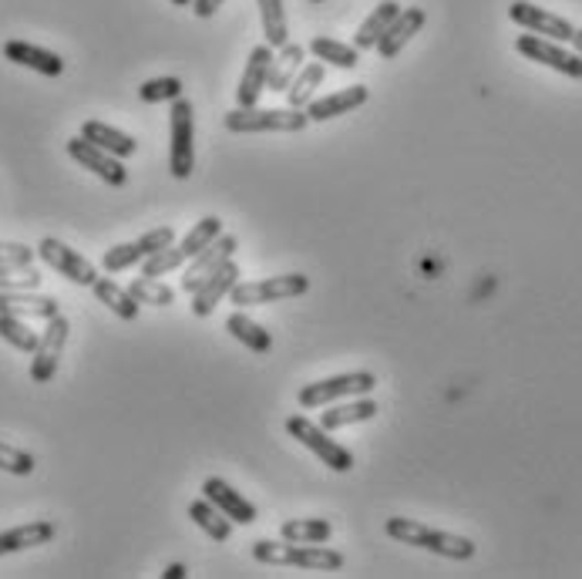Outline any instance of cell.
<instances>
[{
    "instance_id": "cell-18",
    "label": "cell",
    "mask_w": 582,
    "mask_h": 579,
    "mask_svg": "<svg viewBox=\"0 0 582 579\" xmlns=\"http://www.w3.org/2000/svg\"><path fill=\"white\" fill-rule=\"evenodd\" d=\"M371 98V88L367 85H351V88H340L327 98H314L306 105V119L310 122H327V119H337V114H347V111H357L361 105H367Z\"/></svg>"
},
{
    "instance_id": "cell-44",
    "label": "cell",
    "mask_w": 582,
    "mask_h": 579,
    "mask_svg": "<svg viewBox=\"0 0 582 579\" xmlns=\"http://www.w3.org/2000/svg\"><path fill=\"white\" fill-rule=\"evenodd\" d=\"M572 48H575V55H582V27H575L572 31V41H569Z\"/></svg>"
},
{
    "instance_id": "cell-32",
    "label": "cell",
    "mask_w": 582,
    "mask_h": 579,
    "mask_svg": "<svg viewBox=\"0 0 582 579\" xmlns=\"http://www.w3.org/2000/svg\"><path fill=\"white\" fill-rule=\"evenodd\" d=\"M310 51H314L317 61L337 64V68H343V71L357 68V61H361V51H357L354 45L334 41V37H314V41H310Z\"/></svg>"
},
{
    "instance_id": "cell-1",
    "label": "cell",
    "mask_w": 582,
    "mask_h": 579,
    "mask_svg": "<svg viewBox=\"0 0 582 579\" xmlns=\"http://www.w3.org/2000/svg\"><path fill=\"white\" fill-rule=\"evenodd\" d=\"M387 535L398 539L404 546H417V550H428L435 556H445V559H458V563H469L475 556V543L469 535H454V532H445V529H432L417 519H387Z\"/></svg>"
},
{
    "instance_id": "cell-41",
    "label": "cell",
    "mask_w": 582,
    "mask_h": 579,
    "mask_svg": "<svg viewBox=\"0 0 582 579\" xmlns=\"http://www.w3.org/2000/svg\"><path fill=\"white\" fill-rule=\"evenodd\" d=\"M34 250L24 243H0V266H31Z\"/></svg>"
},
{
    "instance_id": "cell-11",
    "label": "cell",
    "mask_w": 582,
    "mask_h": 579,
    "mask_svg": "<svg viewBox=\"0 0 582 579\" xmlns=\"http://www.w3.org/2000/svg\"><path fill=\"white\" fill-rule=\"evenodd\" d=\"M34 253L41 256L51 269H58L61 277H68L71 284H77V287H92V284L98 280V269H95L82 253H74L71 246H64V243L54 240V237H45L41 243H37Z\"/></svg>"
},
{
    "instance_id": "cell-3",
    "label": "cell",
    "mask_w": 582,
    "mask_h": 579,
    "mask_svg": "<svg viewBox=\"0 0 582 579\" xmlns=\"http://www.w3.org/2000/svg\"><path fill=\"white\" fill-rule=\"evenodd\" d=\"M222 125L237 135H259V132H303L310 125L303 108H237L229 111Z\"/></svg>"
},
{
    "instance_id": "cell-6",
    "label": "cell",
    "mask_w": 582,
    "mask_h": 579,
    "mask_svg": "<svg viewBox=\"0 0 582 579\" xmlns=\"http://www.w3.org/2000/svg\"><path fill=\"white\" fill-rule=\"evenodd\" d=\"M287 432H290V438H296L303 448L314 451L327 469H334V472H351V469H354V455L347 451L337 438H330L327 429H320V424H314L310 418H303V414L287 418Z\"/></svg>"
},
{
    "instance_id": "cell-23",
    "label": "cell",
    "mask_w": 582,
    "mask_h": 579,
    "mask_svg": "<svg viewBox=\"0 0 582 579\" xmlns=\"http://www.w3.org/2000/svg\"><path fill=\"white\" fill-rule=\"evenodd\" d=\"M377 411H380V408H377L367 395H361L357 401H347V405H334V408H327V411L320 414V429H327V432H340V429H347V424L371 421Z\"/></svg>"
},
{
    "instance_id": "cell-26",
    "label": "cell",
    "mask_w": 582,
    "mask_h": 579,
    "mask_svg": "<svg viewBox=\"0 0 582 579\" xmlns=\"http://www.w3.org/2000/svg\"><path fill=\"white\" fill-rule=\"evenodd\" d=\"M82 135H85L88 142H95L98 148L111 152V156H119V159L132 156V152L138 148L132 135H125V132H119V129H111V125H105V122H95V119L82 125Z\"/></svg>"
},
{
    "instance_id": "cell-42",
    "label": "cell",
    "mask_w": 582,
    "mask_h": 579,
    "mask_svg": "<svg viewBox=\"0 0 582 579\" xmlns=\"http://www.w3.org/2000/svg\"><path fill=\"white\" fill-rule=\"evenodd\" d=\"M222 4L226 0H192V11H196L199 17H213Z\"/></svg>"
},
{
    "instance_id": "cell-27",
    "label": "cell",
    "mask_w": 582,
    "mask_h": 579,
    "mask_svg": "<svg viewBox=\"0 0 582 579\" xmlns=\"http://www.w3.org/2000/svg\"><path fill=\"white\" fill-rule=\"evenodd\" d=\"M189 519L192 522H196L209 539H216V543H226V539H229V532H232V519L229 516H222L216 506H213V502L203 495V498H196V502H192V506H189Z\"/></svg>"
},
{
    "instance_id": "cell-31",
    "label": "cell",
    "mask_w": 582,
    "mask_h": 579,
    "mask_svg": "<svg viewBox=\"0 0 582 579\" xmlns=\"http://www.w3.org/2000/svg\"><path fill=\"white\" fill-rule=\"evenodd\" d=\"M280 535L287 543H330L334 526L327 519H290L280 526Z\"/></svg>"
},
{
    "instance_id": "cell-43",
    "label": "cell",
    "mask_w": 582,
    "mask_h": 579,
    "mask_svg": "<svg viewBox=\"0 0 582 579\" xmlns=\"http://www.w3.org/2000/svg\"><path fill=\"white\" fill-rule=\"evenodd\" d=\"M162 576H166V579H182V576H185V566H182V563H172Z\"/></svg>"
},
{
    "instance_id": "cell-25",
    "label": "cell",
    "mask_w": 582,
    "mask_h": 579,
    "mask_svg": "<svg viewBox=\"0 0 582 579\" xmlns=\"http://www.w3.org/2000/svg\"><path fill=\"white\" fill-rule=\"evenodd\" d=\"M303 68V48L287 41L280 58H274V64H269V82H266V92H277V95H287L290 82L296 79V71Z\"/></svg>"
},
{
    "instance_id": "cell-7",
    "label": "cell",
    "mask_w": 582,
    "mask_h": 579,
    "mask_svg": "<svg viewBox=\"0 0 582 579\" xmlns=\"http://www.w3.org/2000/svg\"><path fill=\"white\" fill-rule=\"evenodd\" d=\"M306 290H310V277L287 274V277H266V280L237 284L229 290V300L237 306H259V303H277V300L303 297Z\"/></svg>"
},
{
    "instance_id": "cell-46",
    "label": "cell",
    "mask_w": 582,
    "mask_h": 579,
    "mask_svg": "<svg viewBox=\"0 0 582 579\" xmlns=\"http://www.w3.org/2000/svg\"><path fill=\"white\" fill-rule=\"evenodd\" d=\"M314 4H320V0H314Z\"/></svg>"
},
{
    "instance_id": "cell-28",
    "label": "cell",
    "mask_w": 582,
    "mask_h": 579,
    "mask_svg": "<svg viewBox=\"0 0 582 579\" xmlns=\"http://www.w3.org/2000/svg\"><path fill=\"white\" fill-rule=\"evenodd\" d=\"M226 330L237 337L240 343H246L253 354H266L269 347H274V337H269V330L259 327V324H256L253 317H246V314H229Z\"/></svg>"
},
{
    "instance_id": "cell-35",
    "label": "cell",
    "mask_w": 582,
    "mask_h": 579,
    "mask_svg": "<svg viewBox=\"0 0 582 579\" xmlns=\"http://www.w3.org/2000/svg\"><path fill=\"white\" fill-rule=\"evenodd\" d=\"M129 293H132L138 303H151V306H169V303L175 300V290L166 287L159 277H138V280H132Z\"/></svg>"
},
{
    "instance_id": "cell-9",
    "label": "cell",
    "mask_w": 582,
    "mask_h": 579,
    "mask_svg": "<svg viewBox=\"0 0 582 579\" xmlns=\"http://www.w3.org/2000/svg\"><path fill=\"white\" fill-rule=\"evenodd\" d=\"M68 334H71V321L54 314L34 347V364H31V381L34 384H48L61 364V354H64V343H68Z\"/></svg>"
},
{
    "instance_id": "cell-36",
    "label": "cell",
    "mask_w": 582,
    "mask_h": 579,
    "mask_svg": "<svg viewBox=\"0 0 582 579\" xmlns=\"http://www.w3.org/2000/svg\"><path fill=\"white\" fill-rule=\"evenodd\" d=\"M142 260H145V253H142L138 240H135V243H119V246L105 250L101 266H105V274H122V269H129V266H135Z\"/></svg>"
},
{
    "instance_id": "cell-38",
    "label": "cell",
    "mask_w": 582,
    "mask_h": 579,
    "mask_svg": "<svg viewBox=\"0 0 582 579\" xmlns=\"http://www.w3.org/2000/svg\"><path fill=\"white\" fill-rule=\"evenodd\" d=\"M138 98L155 105V101H175L182 98V82L179 79H151L138 88Z\"/></svg>"
},
{
    "instance_id": "cell-21",
    "label": "cell",
    "mask_w": 582,
    "mask_h": 579,
    "mask_svg": "<svg viewBox=\"0 0 582 579\" xmlns=\"http://www.w3.org/2000/svg\"><path fill=\"white\" fill-rule=\"evenodd\" d=\"M54 539V522L48 519H37V522H24L17 529L0 532V556L8 553H21V550H34V546H45Z\"/></svg>"
},
{
    "instance_id": "cell-13",
    "label": "cell",
    "mask_w": 582,
    "mask_h": 579,
    "mask_svg": "<svg viewBox=\"0 0 582 579\" xmlns=\"http://www.w3.org/2000/svg\"><path fill=\"white\" fill-rule=\"evenodd\" d=\"M68 156H71L74 162H82L85 169H92V172H95L98 179H105L108 185H125V182H129V172H125V166L119 162V156H111V152L98 148V145L88 142L85 135H77V138L68 142Z\"/></svg>"
},
{
    "instance_id": "cell-8",
    "label": "cell",
    "mask_w": 582,
    "mask_h": 579,
    "mask_svg": "<svg viewBox=\"0 0 582 579\" xmlns=\"http://www.w3.org/2000/svg\"><path fill=\"white\" fill-rule=\"evenodd\" d=\"M516 51L525 55L529 61H538V64H546V68H553L559 74H566V79L582 82V55L566 51L559 41H549V37H538V34H519Z\"/></svg>"
},
{
    "instance_id": "cell-22",
    "label": "cell",
    "mask_w": 582,
    "mask_h": 579,
    "mask_svg": "<svg viewBox=\"0 0 582 579\" xmlns=\"http://www.w3.org/2000/svg\"><path fill=\"white\" fill-rule=\"evenodd\" d=\"M398 14H401V4H398V0H380V4L374 8V14L357 27V34H354V48H357V51H371V48H377V41L384 37V31L395 24Z\"/></svg>"
},
{
    "instance_id": "cell-12",
    "label": "cell",
    "mask_w": 582,
    "mask_h": 579,
    "mask_svg": "<svg viewBox=\"0 0 582 579\" xmlns=\"http://www.w3.org/2000/svg\"><path fill=\"white\" fill-rule=\"evenodd\" d=\"M509 17L519 27H525L529 34L549 37V41H559V45L572 41V31H575L566 17H559V14H553L546 8H535V4H529V0H516V4L509 8Z\"/></svg>"
},
{
    "instance_id": "cell-4",
    "label": "cell",
    "mask_w": 582,
    "mask_h": 579,
    "mask_svg": "<svg viewBox=\"0 0 582 579\" xmlns=\"http://www.w3.org/2000/svg\"><path fill=\"white\" fill-rule=\"evenodd\" d=\"M169 129H172V145H169V172L175 179H189L196 169V111L192 101L175 98L169 111Z\"/></svg>"
},
{
    "instance_id": "cell-39",
    "label": "cell",
    "mask_w": 582,
    "mask_h": 579,
    "mask_svg": "<svg viewBox=\"0 0 582 579\" xmlns=\"http://www.w3.org/2000/svg\"><path fill=\"white\" fill-rule=\"evenodd\" d=\"M34 455L8 445V442H0V472H11V475H31L34 472Z\"/></svg>"
},
{
    "instance_id": "cell-34",
    "label": "cell",
    "mask_w": 582,
    "mask_h": 579,
    "mask_svg": "<svg viewBox=\"0 0 582 579\" xmlns=\"http://www.w3.org/2000/svg\"><path fill=\"white\" fill-rule=\"evenodd\" d=\"M0 337H4L11 347H17V351H24V354H34L37 340H41L24 324V317H11V314H0Z\"/></svg>"
},
{
    "instance_id": "cell-45",
    "label": "cell",
    "mask_w": 582,
    "mask_h": 579,
    "mask_svg": "<svg viewBox=\"0 0 582 579\" xmlns=\"http://www.w3.org/2000/svg\"><path fill=\"white\" fill-rule=\"evenodd\" d=\"M172 4H175V8H189V4H192V0H172Z\"/></svg>"
},
{
    "instance_id": "cell-37",
    "label": "cell",
    "mask_w": 582,
    "mask_h": 579,
    "mask_svg": "<svg viewBox=\"0 0 582 579\" xmlns=\"http://www.w3.org/2000/svg\"><path fill=\"white\" fill-rule=\"evenodd\" d=\"M41 274L31 266H0V290H37Z\"/></svg>"
},
{
    "instance_id": "cell-20",
    "label": "cell",
    "mask_w": 582,
    "mask_h": 579,
    "mask_svg": "<svg viewBox=\"0 0 582 579\" xmlns=\"http://www.w3.org/2000/svg\"><path fill=\"white\" fill-rule=\"evenodd\" d=\"M4 58L14 61V64H24L37 74H45V79H58V74H64V61L61 55L54 51H45L37 45H27V41H8L4 45Z\"/></svg>"
},
{
    "instance_id": "cell-19",
    "label": "cell",
    "mask_w": 582,
    "mask_h": 579,
    "mask_svg": "<svg viewBox=\"0 0 582 579\" xmlns=\"http://www.w3.org/2000/svg\"><path fill=\"white\" fill-rule=\"evenodd\" d=\"M0 314L11 317H41L51 321L58 314V300L54 297H37L34 290H0Z\"/></svg>"
},
{
    "instance_id": "cell-14",
    "label": "cell",
    "mask_w": 582,
    "mask_h": 579,
    "mask_svg": "<svg viewBox=\"0 0 582 579\" xmlns=\"http://www.w3.org/2000/svg\"><path fill=\"white\" fill-rule=\"evenodd\" d=\"M203 495L213 502V506H216L222 516H229L232 522H237V526H253V522H256V506H253L250 498H243L226 479H216V475L206 479V482H203Z\"/></svg>"
},
{
    "instance_id": "cell-24",
    "label": "cell",
    "mask_w": 582,
    "mask_h": 579,
    "mask_svg": "<svg viewBox=\"0 0 582 579\" xmlns=\"http://www.w3.org/2000/svg\"><path fill=\"white\" fill-rule=\"evenodd\" d=\"M92 290H95L98 303H105L114 317H122V321H135V317H138V306H142V303H138L129 290H122L114 280L98 277V280L92 284Z\"/></svg>"
},
{
    "instance_id": "cell-2",
    "label": "cell",
    "mask_w": 582,
    "mask_h": 579,
    "mask_svg": "<svg viewBox=\"0 0 582 579\" xmlns=\"http://www.w3.org/2000/svg\"><path fill=\"white\" fill-rule=\"evenodd\" d=\"M253 559L266 566H296V569H314V572H334L343 566V556L324 543H287V539H263L253 543Z\"/></svg>"
},
{
    "instance_id": "cell-30",
    "label": "cell",
    "mask_w": 582,
    "mask_h": 579,
    "mask_svg": "<svg viewBox=\"0 0 582 579\" xmlns=\"http://www.w3.org/2000/svg\"><path fill=\"white\" fill-rule=\"evenodd\" d=\"M324 74H327L324 61L303 64V68L296 71V79L290 82V88H287L290 108H306L310 101H314V92H317V85L324 82Z\"/></svg>"
},
{
    "instance_id": "cell-16",
    "label": "cell",
    "mask_w": 582,
    "mask_h": 579,
    "mask_svg": "<svg viewBox=\"0 0 582 579\" xmlns=\"http://www.w3.org/2000/svg\"><path fill=\"white\" fill-rule=\"evenodd\" d=\"M424 21H428V11L424 8H404L398 17H395V24L384 31V37L377 41V55L384 58V61H395L401 51H404V45L411 41V37L424 27Z\"/></svg>"
},
{
    "instance_id": "cell-15",
    "label": "cell",
    "mask_w": 582,
    "mask_h": 579,
    "mask_svg": "<svg viewBox=\"0 0 582 579\" xmlns=\"http://www.w3.org/2000/svg\"><path fill=\"white\" fill-rule=\"evenodd\" d=\"M274 48L269 45H256L250 51V61H246V71H243V82L237 88V105L240 108H253L259 105V95L266 92V82H269V64H274Z\"/></svg>"
},
{
    "instance_id": "cell-17",
    "label": "cell",
    "mask_w": 582,
    "mask_h": 579,
    "mask_svg": "<svg viewBox=\"0 0 582 579\" xmlns=\"http://www.w3.org/2000/svg\"><path fill=\"white\" fill-rule=\"evenodd\" d=\"M240 284V266L237 263H222L216 274L192 293V314L196 317H209L213 311H216V303L222 300V297H229V290Z\"/></svg>"
},
{
    "instance_id": "cell-29",
    "label": "cell",
    "mask_w": 582,
    "mask_h": 579,
    "mask_svg": "<svg viewBox=\"0 0 582 579\" xmlns=\"http://www.w3.org/2000/svg\"><path fill=\"white\" fill-rule=\"evenodd\" d=\"M259 17H263V34L269 48H283L290 41V27H287V8L283 0H256Z\"/></svg>"
},
{
    "instance_id": "cell-10",
    "label": "cell",
    "mask_w": 582,
    "mask_h": 579,
    "mask_svg": "<svg viewBox=\"0 0 582 579\" xmlns=\"http://www.w3.org/2000/svg\"><path fill=\"white\" fill-rule=\"evenodd\" d=\"M237 246H240L237 237H232V233H219L203 253H196V256H192V260L185 263L182 290H185V293H196L222 263H229L232 256H237Z\"/></svg>"
},
{
    "instance_id": "cell-5",
    "label": "cell",
    "mask_w": 582,
    "mask_h": 579,
    "mask_svg": "<svg viewBox=\"0 0 582 579\" xmlns=\"http://www.w3.org/2000/svg\"><path fill=\"white\" fill-rule=\"evenodd\" d=\"M374 388H377V377L371 371H351V374H337V377H327V381L303 384L296 401H300V408H324V405H334V401H343V398L371 395Z\"/></svg>"
},
{
    "instance_id": "cell-33",
    "label": "cell",
    "mask_w": 582,
    "mask_h": 579,
    "mask_svg": "<svg viewBox=\"0 0 582 579\" xmlns=\"http://www.w3.org/2000/svg\"><path fill=\"white\" fill-rule=\"evenodd\" d=\"M219 233H222V219H219V216H206V219H199L196 226L189 229L185 240L179 243V250L185 253V260H192L196 253H203Z\"/></svg>"
},
{
    "instance_id": "cell-40",
    "label": "cell",
    "mask_w": 582,
    "mask_h": 579,
    "mask_svg": "<svg viewBox=\"0 0 582 579\" xmlns=\"http://www.w3.org/2000/svg\"><path fill=\"white\" fill-rule=\"evenodd\" d=\"M172 240H175V229H172V226H159V229H148V233L138 240V246H142L145 256H151V253H159V250L172 246Z\"/></svg>"
}]
</instances>
